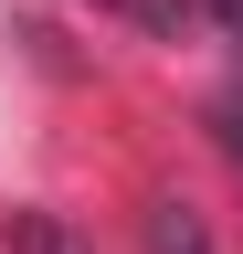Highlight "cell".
<instances>
[{
	"mask_svg": "<svg viewBox=\"0 0 243 254\" xmlns=\"http://www.w3.org/2000/svg\"><path fill=\"white\" fill-rule=\"evenodd\" d=\"M0 244H11V254H96L64 212H0Z\"/></svg>",
	"mask_w": 243,
	"mask_h": 254,
	"instance_id": "1",
	"label": "cell"
},
{
	"mask_svg": "<svg viewBox=\"0 0 243 254\" xmlns=\"http://www.w3.org/2000/svg\"><path fill=\"white\" fill-rule=\"evenodd\" d=\"M148 254H211L201 212H191V201H148Z\"/></svg>",
	"mask_w": 243,
	"mask_h": 254,
	"instance_id": "2",
	"label": "cell"
},
{
	"mask_svg": "<svg viewBox=\"0 0 243 254\" xmlns=\"http://www.w3.org/2000/svg\"><path fill=\"white\" fill-rule=\"evenodd\" d=\"M106 21H127V32H180L191 21V0H96Z\"/></svg>",
	"mask_w": 243,
	"mask_h": 254,
	"instance_id": "3",
	"label": "cell"
},
{
	"mask_svg": "<svg viewBox=\"0 0 243 254\" xmlns=\"http://www.w3.org/2000/svg\"><path fill=\"white\" fill-rule=\"evenodd\" d=\"M211 138H222V159L243 170V106H211Z\"/></svg>",
	"mask_w": 243,
	"mask_h": 254,
	"instance_id": "4",
	"label": "cell"
},
{
	"mask_svg": "<svg viewBox=\"0 0 243 254\" xmlns=\"http://www.w3.org/2000/svg\"><path fill=\"white\" fill-rule=\"evenodd\" d=\"M191 11H211V21H222L233 43H243V0H191Z\"/></svg>",
	"mask_w": 243,
	"mask_h": 254,
	"instance_id": "5",
	"label": "cell"
}]
</instances>
